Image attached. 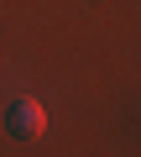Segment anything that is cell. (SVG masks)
Segmentation results:
<instances>
[{"label": "cell", "mask_w": 141, "mask_h": 157, "mask_svg": "<svg viewBox=\"0 0 141 157\" xmlns=\"http://www.w3.org/2000/svg\"><path fill=\"white\" fill-rule=\"evenodd\" d=\"M6 131H11L16 141H37V136L47 131V110H42V100H16V105L6 110Z\"/></svg>", "instance_id": "1"}]
</instances>
